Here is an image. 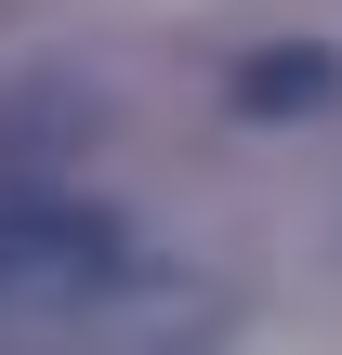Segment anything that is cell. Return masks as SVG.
Returning <instances> with one entry per match:
<instances>
[{"label": "cell", "mask_w": 342, "mask_h": 355, "mask_svg": "<svg viewBox=\"0 0 342 355\" xmlns=\"http://www.w3.org/2000/svg\"><path fill=\"white\" fill-rule=\"evenodd\" d=\"M119 263L132 250H119L105 211H0V316H40V303L119 277Z\"/></svg>", "instance_id": "cell-2"}, {"label": "cell", "mask_w": 342, "mask_h": 355, "mask_svg": "<svg viewBox=\"0 0 342 355\" xmlns=\"http://www.w3.org/2000/svg\"><path fill=\"white\" fill-rule=\"evenodd\" d=\"M211 343H224V290L158 263H119L40 316H0V355H211Z\"/></svg>", "instance_id": "cell-1"}, {"label": "cell", "mask_w": 342, "mask_h": 355, "mask_svg": "<svg viewBox=\"0 0 342 355\" xmlns=\"http://www.w3.org/2000/svg\"><path fill=\"white\" fill-rule=\"evenodd\" d=\"M316 92H330V66H316V53H290V66H250V79H237V105H316Z\"/></svg>", "instance_id": "cell-3"}]
</instances>
